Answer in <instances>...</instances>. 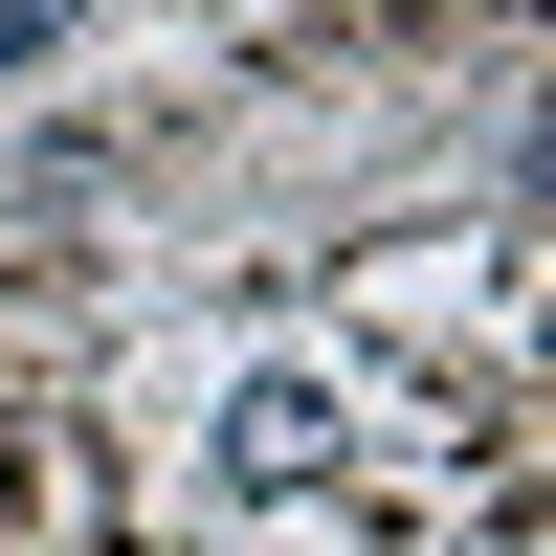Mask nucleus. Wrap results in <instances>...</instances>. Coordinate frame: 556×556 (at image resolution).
<instances>
[{"label":"nucleus","instance_id":"nucleus-1","mask_svg":"<svg viewBox=\"0 0 556 556\" xmlns=\"http://www.w3.org/2000/svg\"><path fill=\"white\" fill-rule=\"evenodd\" d=\"M223 468H245V490H290V468H334V401H312V379H245V424H223Z\"/></svg>","mask_w":556,"mask_h":556}]
</instances>
